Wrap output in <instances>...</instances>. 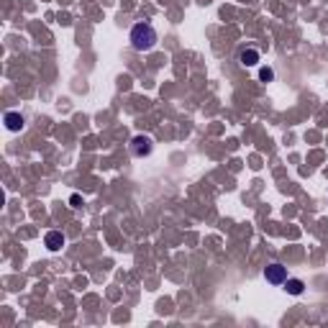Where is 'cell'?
I'll list each match as a JSON object with an SVG mask.
<instances>
[{
    "label": "cell",
    "instance_id": "cell-1",
    "mask_svg": "<svg viewBox=\"0 0 328 328\" xmlns=\"http://www.w3.org/2000/svg\"><path fill=\"white\" fill-rule=\"evenodd\" d=\"M157 41L159 39H157V31L152 23H136L131 28V47L136 52H149Z\"/></svg>",
    "mask_w": 328,
    "mask_h": 328
},
{
    "label": "cell",
    "instance_id": "cell-2",
    "mask_svg": "<svg viewBox=\"0 0 328 328\" xmlns=\"http://www.w3.org/2000/svg\"><path fill=\"white\" fill-rule=\"evenodd\" d=\"M152 149H154V144H152V139L149 136H136L131 141V152H133V157H149L152 154Z\"/></svg>",
    "mask_w": 328,
    "mask_h": 328
},
{
    "label": "cell",
    "instance_id": "cell-4",
    "mask_svg": "<svg viewBox=\"0 0 328 328\" xmlns=\"http://www.w3.org/2000/svg\"><path fill=\"white\" fill-rule=\"evenodd\" d=\"M259 59H262V54L257 52V49H241V52H238V62H241L244 67H257L259 64Z\"/></svg>",
    "mask_w": 328,
    "mask_h": 328
},
{
    "label": "cell",
    "instance_id": "cell-3",
    "mask_svg": "<svg viewBox=\"0 0 328 328\" xmlns=\"http://www.w3.org/2000/svg\"><path fill=\"white\" fill-rule=\"evenodd\" d=\"M264 277L267 282H272V285H285V279H287V270L282 264H270L264 270Z\"/></svg>",
    "mask_w": 328,
    "mask_h": 328
},
{
    "label": "cell",
    "instance_id": "cell-8",
    "mask_svg": "<svg viewBox=\"0 0 328 328\" xmlns=\"http://www.w3.org/2000/svg\"><path fill=\"white\" fill-rule=\"evenodd\" d=\"M259 77H262V80H264V82H270V80H272V77H274V72H272V69H270V67H262V72H259Z\"/></svg>",
    "mask_w": 328,
    "mask_h": 328
},
{
    "label": "cell",
    "instance_id": "cell-6",
    "mask_svg": "<svg viewBox=\"0 0 328 328\" xmlns=\"http://www.w3.org/2000/svg\"><path fill=\"white\" fill-rule=\"evenodd\" d=\"M47 246H49L52 251H56L59 246H64V236H62V233H56V231L47 233Z\"/></svg>",
    "mask_w": 328,
    "mask_h": 328
},
{
    "label": "cell",
    "instance_id": "cell-7",
    "mask_svg": "<svg viewBox=\"0 0 328 328\" xmlns=\"http://www.w3.org/2000/svg\"><path fill=\"white\" fill-rule=\"evenodd\" d=\"M285 290L290 295H300L305 290V285H303V279H285Z\"/></svg>",
    "mask_w": 328,
    "mask_h": 328
},
{
    "label": "cell",
    "instance_id": "cell-5",
    "mask_svg": "<svg viewBox=\"0 0 328 328\" xmlns=\"http://www.w3.org/2000/svg\"><path fill=\"white\" fill-rule=\"evenodd\" d=\"M5 126H8V131H21L23 128V115L21 113H5Z\"/></svg>",
    "mask_w": 328,
    "mask_h": 328
}]
</instances>
